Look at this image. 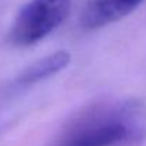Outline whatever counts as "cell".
Masks as SVG:
<instances>
[{"instance_id":"cell-1","label":"cell","mask_w":146,"mask_h":146,"mask_svg":"<svg viewBox=\"0 0 146 146\" xmlns=\"http://www.w3.org/2000/svg\"><path fill=\"white\" fill-rule=\"evenodd\" d=\"M146 141V105L138 99L98 102L62 126L51 146H136Z\"/></svg>"},{"instance_id":"cell-2","label":"cell","mask_w":146,"mask_h":146,"mask_svg":"<svg viewBox=\"0 0 146 146\" xmlns=\"http://www.w3.org/2000/svg\"><path fill=\"white\" fill-rule=\"evenodd\" d=\"M71 0H29L17 13L9 30V41L30 47L52 33L68 16Z\"/></svg>"},{"instance_id":"cell-4","label":"cell","mask_w":146,"mask_h":146,"mask_svg":"<svg viewBox=\"0 0 146 146\" xmlns=\"http://www.w3.org/2000/svg\"><path fill=\"white\" fill-rule=\"evenodd\" d=\"M71 62V54L60 50L55 52H51L48 55L40 58L38 61H34L30 64L17 78V84L20 85H31L36 82H40L46 78L52 77L54 74L62 71L68 64Z\"/></svg>"},{"instance_id":"cell-3","label":"cell","mask_w":146,"mask_h":146,"mask_svg":"<svg viewBox=\"0 0 146 146\" xmlns=\"http://www.w3.org/2000/svg\"><path fill=\"white\" fill-rule=\"evenodd\" d=\"M143 0H90L81 16V24L87 30H97L116 23L131 14Z\"/></svg>"}]
</instances>
